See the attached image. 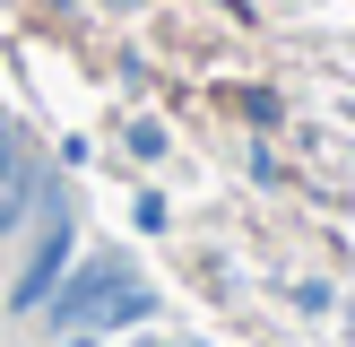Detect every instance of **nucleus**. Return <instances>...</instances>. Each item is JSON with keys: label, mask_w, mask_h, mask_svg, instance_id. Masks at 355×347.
Wrapping results in <instances>:
<instances>
[{"label": "nucleus", "mask_w": 355, "mask_h": 347, "mask_svg": "<svg viewBox=\"0 0 355 347\" xmlns=\"http://www.w3.org/2000/svg\"><path fill=\"white\" fill-rule=\"evenodd\" d=\"M113 287H130V260H78V269H61V287H52L44 304H52V321H61V330H78Z\"/></svg>", "instance_id": "nucleus-1"}, {"label": "nucleus", "mask_w": 355, "mask_h": 347, "mask_svg": "<svg viewBox=\"0 0 355 347\" xmlns=\"http://www.w3.org/2000/svg\"><path fill=\"white\" fill-rule=\"evenodd\" d=\"M61 269H69V226H44V243H35V260H26V278H17L9 304H17V312H35L52 287H61Z\"/></svg>", "instance_id": "nucleus-2"}, {"label": "nucleus", "mask_w": 355, "mask_h": 347, "mask_svg": "<svg viewBox=\"0 0 355 347\" xmlns=\"http://www.w3.org/2000/svg\"><path fill=\"white\" fill-rule=\"evenodd\" d=\"M17 174V139H9V113H0V183Z\"/></svg>", "instance_id": "nucleus-3"}, {"label": "nucleus", "mask_w": 355, "mask_h": 347, "mask_svg": "<svg viewBox=\"0 0 355 347\" xmlns=\"http://www.w3.org/2000/svg\"><path fill=\"white\" fill-rule=\"evenodd\" d=\"M78 347H87V339H78Z\"/></svg>", "instance_id": "nucleus-4"}]
</instances>
